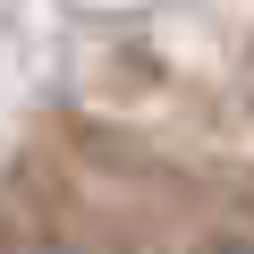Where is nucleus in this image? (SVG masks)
Returning a JSON list of instances; mask_svg holds the SVG:
<instances>
[{
    "instance_id": "f257e3e1",
    "label": "nucleus",
    "mask_w": 254,
    "mask_h": 254,
    "mask_svg": "<svg viewBox=\"0 0 254 254\" xmlns=\"http://www.w3.org/2000/svg\"><path fill=\"white\" fill-rule=\"evenodd\" d=\"M212 254H254V246H246V237H229V246H212Z\"/></svg>"
}]
</instances>
